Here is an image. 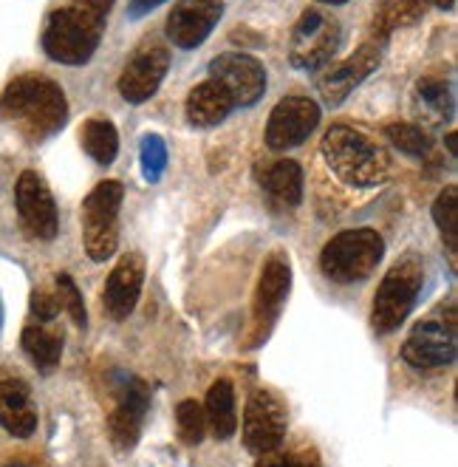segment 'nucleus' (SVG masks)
Wrapping results in <instances>:
<instances>
[{"label": "nucleus", "instance_id": "obj_1", "mask_svg": "<svg viewBox=\"0 0 458 467\" xmlns=\"http://www.w3.org/2000/svg\"><path fill=\"white\" fill-rule=\"evenodd\" d=\"M0 119L17 128L29 142H43L68 119L63 88L43 74H23L12 79L0 97Z\"/></svg>", "mask_w": 458, "mask_h": 467}, {"label": "nucleus", "instance_id": "obj_2", "mask_svg": "<svg viewBox=\"0 0 458 467\" xmlns=\"http://www.w3.org/2000/svg\"><path fill=\"white\" fill-rule=\"evenodd\" d=\"M117 0H71L57 6L43 29V48L63 66H83L94 57L105 35L107 12Z\"/></svg>", "mask_w": 458, "mask_h": 467}, {"label": "nucleus", "instance_id": "obj_3", "mask_svg": "<svg viewBox=\"0 0 458 467\" xmlns=\"http://www.w3.org/2000/svg\"><path fill=\"white\" fill-rule=\"evenodd\" d=\"M322 159L348 187H376L391 176V156L382 145L351 125H331L322 136Z\"/></svg>", "mask_w": 458, "mask_h": 467}, {"label": "nucleus", "instance_id": "obj_4", "mask_svg": "<svg viewBox=\"0 0 458 467\" xmlns=\"http://www.w3.org/2000/svg\"><path fill=\"white\" fill-rule=\"evenodd\" d=\"M385 258V241L376 230H345L320 253V269L334 284H360Z\"/></svg>", "mask_w": 458, "mask_h": 467}, {"label": "nucleus", "instance_id": "obj_5", "mask_svg": "<svg viewBox=\"0 0 458 467\" xmlns=\"http://www.w3.org/2000/svg\"><path fill=\"white\" fill-rule=\"evenodd\" d=\"M424 286V266L416 255L399 258L382 278L373 295L371 326L376 335H391L408 320L416 306V297Z\"/></svg>", "mask_w": 458, "mask_h": 467}, {"label": "nucleus", "instance_id": "obj_6", "mask_svg": "<svg viewBox=\"0 0 458 467\" xmlns=\"http://www.w3.org/2000/svg\"><path fill=\"white\" fill-rule=\"evenodd\" d=\"M125 199L122 182H99L83 202V235L91 261H107L119 246V207Z\"/></svg>", "mask_w": 458, "mask_h": 467}, {"label": "nucleus", "instance_id": "obj_7", "mask_svg": "<svg viewBox=\"0 0 458 467\" xmlns=\"http://www.w3.org/2000/svg\"><path fill=\"white\" fill-rule=\"evenodd\" d=\"M340 40H342L340 23L331 15L320 9H306L291 29L289 60L300 71H317L326 63H331V57L340 48Z\"/></svg>", "mask_w": 458, "mask_h": 467}, {"label": "nucleus", "instance_id": "obj_8", "mask_svg": "<svg viewBox=\"0 0 458 467\" xmlns=\"http://www.w3.org/2000/svg\"><path fill=\"white\" fill-rule=\"evenodd\" d=\"M114 410L107 417V433H111V442L117 451H130L137 448L142 425L150 408V389L148 382L139 377H119L117 389H114Z\"/></svg>", "mask_w": 458, "mask_h": 467}, {"label": "nucleus", "instance_id": "obj_9", "mask_svg": "<svg viewBox=\"0 0 458 467\" xmlns=\"http://www.w3.org/2000/svg\"><path fill=\"white\" fill-rule=\"evenodd\" d=\"M385 37L373 35L371 40H365L351 57L331 66L326 74H322L317 79V91L320 97L326 99L329 105H340L348 99V94H351L357 86H362L365 77H371L376 68H380L382 63V51H385Z\"/></svg>", "mask_w": 458, "mask_h": 467}, {"label": "nucleus", "instance_id": "obj_10", "mask_svg": "<svg viewBox=\"0 0 458 467\" xmlns=\"http://www.w3.org/2000/svg\"><path fill=\"white\" fill-rule=\"evenodd\" d=\"M291 289V264L289 255L275 253L260 269V281L252 297V326H255V343L266 340L269 328L280 317V309Z\"/></svg>", "mask_w": 458, "mask_h": 467}, {"label": "nucleus", "instance_id": "obj_11", "mask_svg": "<svg viewBox=\"0 0 458 467\" xmlns=\"http://www.w3.org/2000/svg\"><path fill=\"white\" fill-rule=\"evenodd\" d=\"M286 436V405L269 391H255L244 410V445L255 456H269Z\"/></svg>", "mask_w": 458, "mask_h": 467}, {"label": "nucleus", "instance_id": "obj_12", "mask_svg": "<svg viewBox=\"0 0 458 467\" xmlns=\"http://www.w3.org/2000/svg\"><path fill=\"white\" fill-rule=\"evenodd\" d=\"M402 360L413 368L430 371L442 368L455 360V326L453 320H422L411 328V335L402 346Z\"/></svg>", "mask_w": 458, "mask_h": 467}, {"label": "nucleus", "instance_id": "obj_13", "mask_svg": "<svg viewBox=\"0 0 458 467\" xmlns=\"http://www.w3.org/2000/svg\"><path fill=\"white\" fill-rule=\"evenodd\" d=\"M209 77L229 94L232 105H255L266 91V68L252 54H219L209 63Z\"/></svg>", "mask_w": 458, "mask_h": 467}, {"label": "nucleus", "instance_id": "obj_14", "mask_svg": "<svg viewBox=\"0 0 458 467\" xmlns=\"http://www.w3.org/2000/svg\"><path fill=\"white\" fill-rule=\"evenodd\" d=\"M320 122V105L309 97H286L280 99L266 125V145L272 150L298 148L309 140V133Z\"/></svg>", "mask_w": 458, "mask_h": 467}, {"label": "nucleus", "instance_id": "obj_15", "mask_svg": "<svg viewBox=\"0 0 458 467\" xmlns=\"http://www.w3.org/2000/svg\"><path fill=\"white\" fill-rule=\"evenodd\" d=\"M15 202H17L23 230L32 238L51 241L57 235V230H60L57 204H54L51 190L46 187L43 176H37L35 171L20 173L17 187H15Z\"/></svg>", "mask_w": 458, "mask_h": 467}, {"label": "nucleus", "instance_id": "obj_16", "mask_svg": "<svg viewBox=\"0 0 458 467\" xmlns=\"http://www.w3.org/2000/svg\"><path fill=\"white\" fill-rule=\"evenodd\" d=\"M145 286V258L139 253H127L117 261L105 281L102 309L111 320H127L139 304Z\"/></svg>", "mask_w": 458, "mask_h": 467}, {"label": "nucleus", "instance_id": "obj_17", "mask_svg": "<svg viewBox=\"0 0 458 467\" xmlns=\"http://www.w3.org/2000/svg\"><path fill=\"white\" fill-rule=\"evenodd\" d=\"M224 15V0H178L168 15V37L178 48L201 46Z\"/></svg>", "mask_w": 458, "mask_h": 467}, {"label": "nucleus", "instance_id": "obj_18", "mask_svg": "<svg viewBox=\"0 0 458 467\" xmlns=\"http://www.w3.org/2000/svg\"><path fill=\"white\" fill-rule=\"evenodd\" d=\"M168 68H170V51L165 46L139 48L130 57V63L122 68L119 94L127 102H133V105L148 102L158 91V86H161V79H165Z\"/></svg>", "mask_w": 458, "mask_h": 467}, {"label": "nucleus", "instance_id": "obj_19", "mask_svg": "<svg viewBox=\"0 0 458 467\" xmlns=\"http://www.w3.org/2000/svg\"><path fill=\"white\" fill-rule=\"evenodd\" d=\"M0 425L17 439H29L37 431L32 391L17 377H0Z\"/></svg>", "mask_w": 458, "mask_h": 467}, {"label": "nucleus", "instance_id": "obj_20", "mask_svg": "<svg viewBox=\"0 0 458 467\" xmlns=\"http://www.w3.org/2000/svg\"><path fill=\"white\" fill-rule=\"evenodd\" d=\"M232 99L229 94L219 86L215 79H207V82H198V86L190 91L187 97V119H190L196 128H212V125H221L229 111H232Z\"/></svg>", "mask_w": 458, "mask_h": 467}, {"label": "nucleus", "instance_id": "obj_21", "mask_svg": "<svg viewBox=\"0 0 458 467\" xmlns=\"http://www.w3.org/2000/svg\"><path fill=\"white\" fill-rule=\"evenodd\" d=\"M263 190L272 199H278L280 204L298 207L303 199V171L294 159H280L275 164H266V168L258 173Z\"/></svg>", "mask_w": 458, "mask_h": 467}, {"label": "nucleus", "instance_id": "obj_22", "mask_svg": "<svg viewBox=\"0 0 458 467\" xmlns=\"http://www.w3.org/2000/svg\"><path fill=\"white\" fill-rule=\"evenodd\" d=\"M204 417L215 439H229L238 431V414H235V391L229 379H219L209 386Z\"/></svg>", "mask_w": 458, "mask_h": 467}, {"label": "nucleus", "instance_id": "obj_23", "mask_svg": "<svg viewBox=\"0 0 458 467\" xmlns=\"http://www.w3.org/2000/svg\"><path fill=\"white\" fill-rule=\"evenodd\" d=\"M23 348L32 357V363L43 371H54L63 360V332L57 326H25Z\"/></svg>", "mask_w": 458, "mask_h": 467}, {"label": "nucleus", "instance_id": "obj_24", "mask_svg": "<svg viewBox=\"0 0 458 467\" xmlns=\"http://www.w3.org/2000/svg\"><path fill=\"white\" fill-rule=\"evenodd\" d=\"M79 140H83V148L86 153L97 161V164H111L119 153V133L114 128L111 119H102V117H94L83 125V133H79Z\"/></svg>", "mask_w": 458, "mask_h": 467}, {"label": "nucleus", "instance_id": "obj_25", "mask_svg": "<svg viewBox=\"0 0 458 467\" xmlns=\"http://www.w3.org/2000/svg\"><path fill=\"white\" fill-rule=\"evenodd\" d=\"M424 15V0H382L373 20V35L388 40V35L399 26H411Z\"/></svg>", "mask_w": 458, "mask_h": 467}, {"label": "nucleus", "instance_id": "obj_26", "mask_svg": "<svg viewBox=\"0 0 458 467\" xmlns=\"http://www.w3.org/2000/svg\"><path fill=\"white\" fill-rule=\"evenodd\" d=\"M419 108L433 119H447L453 114V88L442 77H422L416 86Z\"/></svg>", "mask_w": 458, "mask_h": 467}, {"label": "nucleus", "instance_id": "obj_27", "mask_svg": "<svg viewBox=\"0 0 458 467\" xmlns=\"http://www.w3.org/2000/svg\"><path fill=\"white\" fill-rule=\"evenodd\" d=\"M433 222L442 233V241L455 255V250H458V187L455 184L444 187L439 199L433 202Z\"/></svg>", "mask_w": 458, "mask_h": 467}, {"label": "nucleus", "instance_id": "obj_28", "mask_svg": "<svg viewBox=\"0 0 458 467\" xmlns=\"http://www.w3.org/2000/svg\"><path fill=\"white\" fill-rule=\"evenodd\" d=\"M385 136H388L391 145H396L402 153H408V156H427L430 153V136L413 122H388Z\"/></svg>", "mask_w": 458, "mask_h": 467}, {"label": "nucleus", "instance_id": "obj_29", "mask_svg": "<svg viewBox=\"0 0 458 467\" xmlns=\"http://www.w3.org/2000/svg\"><path fill=\"white\" fill-rule=\"evenodd\" d=\"M176 425H178V436L184 445H198L204 433H207V417L204 408L196 400H184L176 408Z\"/></svg>", "mask_w": 458, "mask_h": 467}, {"label": "nucleus", "instance_id": "obj_30", "mask_svg": "<svg viewBox=\"0 0 458 467\" xmlns=\"http://www.w3.org/2000/svg\"><path fill=\"white\" fill-rule=\"evenodd\" d=\"M139 161H142V173L148 182H158L161 173L168 168V148L165 140L156 133H148L142 140V150H139Z\"/></svg>", "mask_w": 458, "mask_h": 467}, {"label": "nucleus", "instance_id": "obj_31", "mask_svg": "<svg viewBox=\"0 0 458 467\" xmlns=\"http://www.w3.org/2000/svg\"><path fill=\"white\" fill-rule=\"evenodd\" d=\"M57 300H60V309H66L79 328L88 326V312H86V304H83V295H79L74 278L66 272L57 275Z\"/></svg>", "mask_w": 458, "mask_h": 467}, {"label": "nucleus", "instance_id": "obj_32", "mask_svg": "<svg viewBox=\"0 0 458 467\" xmlns=\"http://www.w3.org/2000/svg\"><path fill=\"white\" fill-rule=\"evenodd\" d=\"M258 467H320V456L317 451H298V453H286L275 459H263L258 462Z\"/></svg>", "mask_w": 458, "mask_h": 467}, {"label": "nucleus", "instance_id": "obj_33", "mask_svg": "<svg viewBox=\"0 0 458 467\" xmlns=\"http://www.w3.org/2000/svg\"><path fill=\"white\" fill-rule=\"evenodd\" d=\"M57 312H60V300H57V295H51V292H43V289H37L35 295H32V315L37 317V320H54L57 317Z\"/></svg>", "mask_w": 458, "mask_h": 467}, {"label": "nucleus", "instance_id": "obj_34", "mask_svg": "<svg viewBox=\"0 0 458 467\" xmlns=\"http://www.w3.org/2000/svg\"><path fill=\"white\" fill-rule=\"evenodd\" d=\"M161 4H168V0H130V17H142Z\"/></svg>", "mask_w": 458, "mask_h": 467}, {"label": "nucleus", "instance_id": "obj_35", "mask_svg": "<svg viewBox=\"0 0 458 467\" xmlns=\"http://www.w3.org/2000/svg\"><path fill=\"white\" fill-rule=\"evenodd\" d=\"M424 4H433V6H439V9H453L455 0H424Z\"/></svg>", "mask_w": 458, "mask_h": 467}, {"label": "nucleus", "instance_id": "obj_36", "mask_svg": "<svg viewBox=\"0 0 458 467\" xmlns=\"http://www.w3.org/2000/svg\"><path fill=\"white\" fill-rule=\"evenodd\" d=\"M447 150H450L453 156L458 153V148H455V130H450V133H447Z\"/></svg>", "mask_w": 458, "mask_h": 467}, {"label": "nucleus", "instance_id": "obj_37", "mask_svg": "<svg viewBox=\"0 0 458 467\" xmlns=\"http://www.w3.org/2000/svg\"><path fill=\"white\" fill-rule=\"evenodd\" d=\"M320 4H331L334 6V4H345V0H320Z\"/></svg>", "mask_w": 458, "mask_h": 467}, {"label": "nucleus", "instance_id": "obj_38", "mask_svg": "<svg viewBox=\"0 0 458 467\" xmlns=\"http://www.w3.org/2000/svg\"><path fill=\"white\" fill-rule=\"evenodd\" d=\"M6 467H25V464H17V462H15V464H6Z\"/></svg>", "mask_w": 458, "mask_h": 467}, {"label": "nucleus", "instance_id": "obj_39", "mask_svg": "<svg viewBox=\"0 0 458 467\" xmlns=\"http://www.w3.org/2000/svg\"><path fill=\"white\" fill-rule=\"evenodd\" d=\"M0 317H4V309H0Z\"/></svg>", "mask_w": 458, "mask_h": 467}]
</instances>
